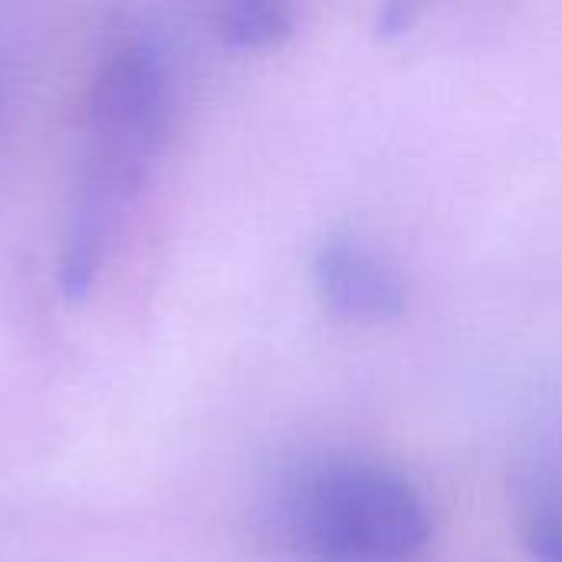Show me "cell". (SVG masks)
Wrapping results in <instances>:
<instances>
[{
  "mask_svg": "<svg viewBox=\"0 0 562 562\" xmlns=\"http://www.w3.org/2000/svg\"><path fill=\"white\" fill-rule=\"evenodd\" d=\"M3 99H7V66H3V53H0V112H3Z\"/></svg>",
  "mask_w": 562,
  "mask_h": 562,
  "instance_id": "obj_6",
  "label": "cell"
},
{
  "mask_svg": "<svg viewBox=\"0 0 562 562\" xmlns=\"http://www.w3.org/2000/svg\"><path fill=\"white\" fill-rule=\"evenodd\" d=\"M323 303L352 323H382L405 310L408 283L402 270L356 237H329L313 257Z\"/></svg>",
  "mask_w": 562,
  "mask_h": 562,
  "instance_id": "obj_3",
  "label": "cell"
},
{
  "mask_svg": "<svg viewBox=\"0 0 562 562\" xmlns=\"http://www.w3.org/2000/svg\"><path fill=\"white\" fill-rule=\"evenodd\" d=\"M171 49L155 33L119 36L99 56L82 115L79 171L63 227L56 283L66 300L92 290L168 135Z\"/></svg>",
  "mask_w": 562,
  "mask_h": 562,
  "instance_id": "obj_1",
  "label": "cell"
},
{
  "mask_svg": "<svg viewBox=\"0 0 562 562\" xmlns=\"http://www.w3.org/2000/svg\"><path fill=\"white\" fill-rule=\"evenodd\" d=\"M527 547L533 560L562 562V504L560 497H547L530 507L527 517Z\"/></svg>",
  "mask_w": 562,
  "mask_h": 562,
  "instance_id": "obj_5",
  "label": "cell"
},
{
  "mask_svg": "<svg viewBox=\"0 0 562 562\" xmlns=\"http://www.w3.org/2000/svg\"><path fill=\"white\" fill-rule=\"evenodd\" d=\"M290 530L316 562H412L431 540V510L405 474L333 461L300 484Z\"/></svg>",
  "mask_w": 562,
  "mask_h": 562,
  "instance_id": "obj_2",
  "label": "cell"
},
{
  "mask_svg": "<svg viewBox=\"0 0 562 562\" xmlns=\"http://www.w3.org/2000/svg\"><path fill=\"white\" fill-rule=\"evenodd\" d=\"M296 10L277 0H240L217 13V33L234 49H267L293 33Z\"/></svg>",
  "mask_w": 562,
  "mask_h": 562,
  "instance_id": "obj_4",
  "label": "cell"
}]
</instances>
